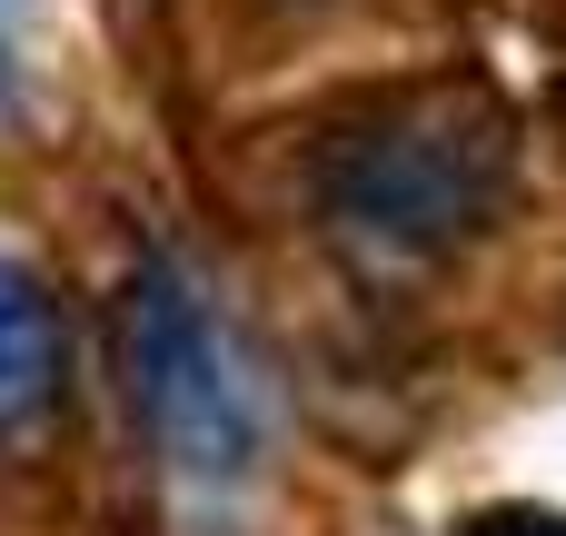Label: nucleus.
Here are the masks:
<instances>
[{
    "label": "nucleus",
    "instance_id": "nucleus-2",
    "mask_svg": "<svg viewBox=\"0 0 566 536\" xmlns=\"http://www.w3.org/2000/svg\"><path fill=\"white\" fill-rule=\"evenodd\" d=\"M119 348H129V408H139V428L159 438V458H169L179 477H199V487L249 477V458H259V398H249L229 338L209 328L199 288H189L169 259H149V269L129 278Z\"/></svg>",
    "mask_w": 566,
    "mask_h": 536
},
{
    "label": "nucleus",
    "instance_id": "nucleus-4",
    "mask_svg": "<svg viewBox=\"0 0 566 536\" xmlns=\"http://www.w3.org/2000/svg\"><path fill=\"white\" fill-rule=\"evenodd\" d=\"M468 536H566V517H547V507H488V517H468Z\"/></svg>",
    "mask_w": 566,
    "mask_h": 536
},
{
    "label": "nucleus",
    "instance_id": "nucleus-1",
    "mask_svg": "<svg viewBox=\"0 0 566 536\" xmlns=\"http://www.w3.org/2000/svg\"><path fill=\"white\" fill-rule=\"evenodd\" d=\"M507 199V119L468 80L388 90L318 159V209L368 269H428L468 249Z\"/></svg>",
    "mask_w": 566,
    "mask_h": 536
},
{
    "label": "nucleus",
    "instance_id": "nucleus-5",
    "mask_svg": "<svg viewBox=\"0 0 566 536\" xmlns=\"http://www.w3.org/2000/svg\"><path fill=\"white\" fill-rule=\"evenodd\" d=\"M0 10H10V0H0Z\"/></svg>",
    "mask_w": 566,
    "mask_h": 536
},
{
    "label": "nucleus",
    "instance_id": "nucleus-3",
    "mask_svg": "<svg viewBox=\"0 0 566 536\" xmlns=\"http://www.w3.org/2000/svg\"><path fill=\"white\" fill-rule=\"evenodd\" d=\"M50 388H60V298L20 259H0V428L40 418Z\"/></svg>",
    "mask_w": 566,
    "mask_h": 536
}]
</instances>
